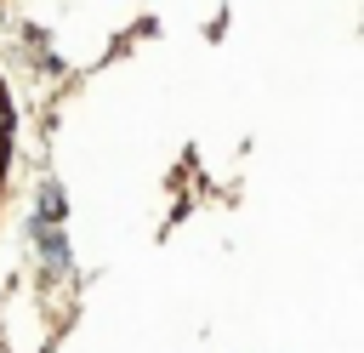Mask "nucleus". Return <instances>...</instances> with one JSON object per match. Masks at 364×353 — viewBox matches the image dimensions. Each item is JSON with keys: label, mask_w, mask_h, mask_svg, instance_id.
<instances>
[{"label": "nucleus", "mask_w": 364, "mask_h": 353, "mask_svg": "<svg viewBox=\"0 0 364 353\" xmlns=\"http://www.w3.org/2000/svg\"><path fill=\"white\" fill-rule=\"evenodd\" d=\"M40 251H46V262H51V268H68V245H63L57 233H46V222H40Z\"/></svg>", "instance_id": "nucleus-1"}, {"label": "nucleus", "mask_w": 364, "mask_h": 353, "mask_svg": "<svg viewBox=\"0 0 364 353\" xmlns=\"http://www.w3.org/2000/svg\"><path fill=\"white\" fill-rule=\"evenodd\" d=\"M40 216L46 222H63V188H46L40 194Z\"/></svg>", "instance_id": "nucleus-2"}, {"label": "nucleus", "mask_w": 364, "mask_h": 353, "mask_svg": "<svg viewBox=\"0 0 364 353\" xmlns=\"http://www.w3.org/2000/svg\"><path fill=\"white\" fill-rule=\"evenodd\" d=\"M0 131H6V102H0Z\"/></svg>", "instance_id": "nucleus-3"}, {"label": "nucleus", "mask_w": 364, "mask_h": 353, "mask_svg": "<svg viewBox=\"0 0 364 353\" xmlns=\"http://www.w3.org/2000/svg\"><path fill=\"white\" fill-rule=\"evenodd\" d=\"M0 171H6V142H0Z\"/></svg>", "instance_id": "nucleus-4"}]
</instances>
